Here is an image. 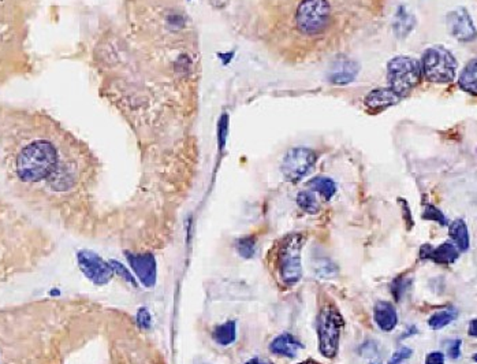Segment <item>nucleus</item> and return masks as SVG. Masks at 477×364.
I'll return each mask as SVG.
<instances>
[{
	"mask_svg": "<svg viewBox=\"0 0 477 364\" xmlns=\"http://www.w3.org/2000/svg\"><path fill=\"white\" fill-rule=\"evenodd\" d=\"M331 21V6L327 0H302L295 11L297 29L308 36L323 33Z\"/></svg>",
	"mask_w": 477,
	"mask_h": 364,
	"instance_id": "obj_1",
	"label": "nucleus"
},
{
	"mask_svg": "<svg viewBox=\"0 0 477 364\" xmlns=\"http://www.w3.org/2000/svg\"><path fill=\"white\" fill-rule=\"evenodd\" d=\"M420 66L424 77L435 84L452 83L456 77L457 61L452 52L443 47L428 48Z\"/></svg>",
	"mask_w": 477,
	"mask_h": 364,
	"instance_id": "obj_2",
	"label": "nucleus"
},
{
	"mask_svg": "<svg viewBox=\"0 0 477 364\" xmlns=\"http://www.w3.org/2000/svg\"><path fill=\"white\" fill-rule=\"evenodd\" d=\"M387 73L390 89L402 99L420 83L421 66L415 58L396 57L389 62Z\"/></svg>",
	"mask_w": 477,
	"mask_h": 364,
	"instance_id": "obj_3",
	"label": "nucleus"
},
{
	"mask_svg": "<svg viewBox=\"0 0 477 364\" xmlns=\"http://www.w3.org/2000/svg\"><path fill=\"white\" fill-rule=\"evenodd\" d=\"M342 317L339 312L331 308L326 307L320 311L319 319H317V334H319V346L323 356L331 359L339 346V339L342 331Z\"/></svg>",
	"mask_w": 477,
	"mask_h": 364,
	"instance_id": "obj_4",
	"label": "nucleus"
},
{
	"mask_svg": "<svg viewBox=\"0 0 477 364\" xmlns=\"http://www.w3.org/2000/svg\"><path fill=\"white\" fill-rule=\"evenodd\" d=\"M301 249H302V238L298 235L289 237L281 249L279 270L281 277L288 285L298 282L302 277Z\"/></svg>",
	"mask_w": 477,
	"mask_h": 364,
	"instance_id": "obj_5",
	"label": "nucleus"
},
{
	"mask_svg": "<svg viewBox=\"0 0 477 364\" xmlns=\"http://www.w3.org/2000/svg\"><path fill=\"white\" fill-rule=\"evenodd\" d=\"M316 162V153L308 148H293L289 151L282 162V172L290 182L301 181Z\"/></svg>",
	"mask_w": 477,
	"mask_h": 364,
	"instance_id": "obj_6",
	"label": "nucleus"
},
{
	"mask_svg": "<svg viewBox=\"0 0 477 364\" xmlns=\"http://www.w3.org/2000/svg\"><path fill=\"white\" fill-rule=\"evenodd\" d=\"M78 264L83 274L98 285L107 283L114 274L112 267L105 263L102 257L90 251H81L78 254Z\"/></svg>",
	"mask_w": 477,
	"mask_h": 364,
	"instance_id": "obj_7",
	"label": "nucleus"
},
{
	"mask_svg": "<svg viewBox=\"0 0 477 364\" xmlns=\"http://www.w3.org/2000/svg\"><path fill=\"white\" fill-rule=\"evenodd\" d=\"M447 29L459 42H472L476 36V29L472 17L465 8H456L447 14Z\"/></svg>",
	"mask_w": 477,
	"mask_h": 364,
	"instance_id": "obj_8",
	"label": "nucleus"
},
{
	"mask_svg": "<svg viewBox=\"0 0 477 364\" xmlns=\"http://www.w3.org/2000/svg\"><path fill=\"white\" fill-rule=\"evenodd\" d=\"M127 260L131 264L136 274L140 277V281L151 288L155 285L156 281V262L155 257L149 254L146 255H127Z\"/></svg>",
	"mask_w": 477,
	"mask_h": 364,
	"instance_id": "obj_9",
	"label": "nucleus"
},
{
	"mask_svg": "<svg viewBox=\"0 0 477 364\" xmlns=\"http://www.w3.org/2000/svg\"><path fill=\"white\" fill-rule=\"evenodd\" d=\"M458 249L453 242H443L440 247L432 248L431 245H424L421 248V257L431 259L440 264H450L456 262L458 257Z\"/></svg>",
	"mask_w": 477,
	"mask_h": 364,
	"instance_id": "obj_10",
	"label": "nucleus"
},
{
	"mask_svg": "<svg viewBox=\"0 0 477 364\" xmlns=\"http://www.w3.org/2000/svg\"><path fill=\"white\" fill-rule=\"evenodd\" d=\"M358 73V66L349 59H341L332 66L330 81L335 86L351 84Z\"/></svg>",
	"mask_w": 477,
	"mask_h": 364,
	"instance_id": "obj_11",
	"label": "nucleus"
},
{
	"mask_svg": "<svg viewBox=\"0 0 477 364\" xmlns=\"http://www.w3.org/2000/svg\"><path fill=\"white\" fill-rule=\"evenodd\" d=\"M399 100L401 98L390 88H382V89H375L372 92H370L364 103L371 110H384V108L394 106Z\"/></svg>",
	"mask_w": 477,
	"mask_h": 364,
	"instance_id": "obj_12",
	"label": "nucleus"
},
{
	"mask_svg": "<svg viewBox=\"0 0 477 364\" xmlns=\"http://www.w3.org/2000/svg\"><path fill=\"white\" fill-rule=\"evenodd\" d=\"M302 348H304L302 344L289 333L278 336L270 345L272 353L286 356V358H294L298 353V351Z\"/></svg>",
	"mask_w": 477,
	"mask_h": 364,
	"instance_id": "obj_13",
	"label": "nucleus"
},
{
	"mask_svg": "<svg viewBox=\"0 0 477 364\" xmlns=\"http://www.w3.org/2000/svg\"><path fill=\"white\" fill-rule=\"evenodd\" d=\"M375 321L383 331H391L398 323V315L393 304L387 301L377 303L375 308Z\"/></svg>",
	"mask_w": 477,
	"mask_h": 364,
	"instance_id": "obj_14",
	"label": "nucleus"
},
{
	"mask_svg": "<svg viewBox=\"0 0 477 364\" xmlns=\"http://www.w3.org/2000/svg\"><path fill=\"white\" fill-rule=\"evenodd\" d=\"M450 237L454 241L458 251H466L469 248V233L464 221L457 219L450 225Z\"/></svg>",
	"mask_w": 477,
	"mask_h": 364,
	"instance_id": "obj_15",
	"label": "nucleus"
},
{
	"mask_svg": "<svg viewBox=\"0 0 477 364\" xmlns=\"http://www.w3.org/2000/svg\"><path fill=\"white\" fill-rule=\"evenodd\" d=\"M477 66L476 59L471 61L466 67L462 70L459 76V86L466 90L468 93L476 96Z\"/></svg>",
	"mask_w": 477,
	"mask_h": 364,
	"instance_id": "obj_16",
	"label": "nucleus"
},
{
	"mask_svg": "<svg viewBox=\"0 0 477 364\" xmlns=\"http://www.w3.org/2000/svg\"><path fill=\"white\" fill-rule=\"evenodd\" d=\"M212 337L219 345H230L234 343L235 341V322L228 321L218 326Z\"/></svg>",
	"mask_w": 477,
	"mask_h": 364,
	"instance_id": "obj_17",
	"label": "nucleus"
},
{
	"mask_svg": "<svg viewBox=\"0 0 477 364\" xmlns=\"http://www.w3.org/2000/svg\"><path fill=\"white\" fill-rule=\"evenodd\" d=\"M310 187L311 189H313L314 192H319L326 200H330L332 196L336 192V187H335V182L327 178V177H316L313 178L311 182H310Z\"/></svg>",
	"mask_w": 477,
	"mask_h": 364,
	"instance_id": "obj_18",
	"label": "nucleus"
},
{
	"mask_svg": "<svg viewBox=\"0 0 477 364\" xmlns=\"http://www.w3.org/2000/svg\"><path fill=\"white\" fill-rule=\"evenodd\" d=\"M457 318V311L453 310V308H449V310H443V311H439L434 314L431 318H430V326L434 329V330H439L447 324H450L452 322L454 321Z\"/></svg>",
	"mask_w": 477,
	"mask_h": 364,
	"instance_id": "obj_19",
	"label": "nucleus"
},
{
	"mask_svg": "<svg viewBox=\"0 0 477 364\" xmlns=\"http://www.w3.org/2000/svg\"><path fill=\"white\" fill-rule=\"evenodd\" d=\"M297 203L298 206L310 214H316L319 211V204L316 197L311 192H300L297 196Z\"/></svg>",
	"mask_w": 477,
	"mask_h": 364,
	"instance_id": "obj_20",
	"label": "nucleus"
},
{
	"mask_svg": "<svg viewBox=\"0 0 477 364\" xmlns=\"http://www.w3.org/2000/svg\"><path fill=\"white\" fill-rule=\"evenodd\" d=\"M237 249H238V252H240L241 257H253L254 255V249H256L254 240L252 237H245V238L240 240L238 244H237Z\"/></svg>",
	"mask_w": 477,
	"mask_h": 364,
	"instance_id": "obj_21",
	"label": "nucleus"
},
{
	"mask_svg": "<svg viewBox=\"0 0 477 364\" xmlns=\"http://www.w3.org/2000/svg\"><path fill=\"white\" fill-rule=\"evenodd\" d=\"M425 219H430V221H435V222H440L442 225H446V218L444 215L442 214L437 209H435L434 206H427L425 209V213L423 215Z\"/></svg>",
	"mask_w": 477,
	"mask_h": 364,
	"instance_id": "obj_22",
	"label": "nucleus"
},
{
	"mask_svg": "<svg viewBox=\"0 0 477 364\" xmlns=\"http://www.w3.org/2000/svg\"><path fill=\"white\" fill-rule=\"evenodd\" d=\"M411 356H412V349L404 346V348H401V349H398V351L395 352L394 355H393V358H391V360L389 362V364H402L404 360L409 359Z\"/></svg>",
	"mask_w": 477,
	"mask_h": 364,
	"instance_id": "obj_23",
	"label": "nucleus"
},
{
	"mask_svg": "<svg viewBox=\"0 0 477 364\" xmlns=\"http://www.w3.org/2000/svg\"><path fill=\"white\" fill-rule=\"evenodd\" d=\"M110 264H111L112 270H115V271L118 273V276H119V277H122V278L126 279V281H127V282H130L131 285H136L134 278L131 277V274L129 273V270L126 269L125 266H122L121 263H118V262H114V260H112Z\"/></svg>",
	"mask_w": 477,
	"mask_h": 364,
	"instance_id": "obj_24",
	"label": "nucleus"
},
{
	"mask_svg": "<svg viewBox=\"0 0 477 364\" xmlns=\"http://www.w3.org/2000/svg\"><path fill=\"white\" fill-rule=\"evenodd\" d=\"M446 349H447V353H449V356H450L452 359L459 358V353H461V341H459V340L447 341Z\"/></svg>",
	"mask_w": 477,
	"mask_h": 364,
	"instance_id": "obj_25",
	"label": "nucleus"
},
{
	"mask_svg": "<svg viewBox=\"0 0 477 364\" xmlns=\"http://www.w3.org/2000/svg\"><path fill=\"white\" fill-rule=\"evenodd\" d=\"M425 363L427 364H444V355L442 352H431L428 353V356L425 358Z\"/></svg>",
	"mask_w": 477,
	"mask_h": 364,
	"instance_id": "obj_26",
	"label": "nucleus"
},
{
	"mask_svg": "<svg viewBox=\"0 0 477 364\" xmlns=\"http://www.w3.org/2000/svg\"><path fill=\"white\" fill-rule=\"evenodd\" d=\"M139 324L141 327H146V329L151 326V315H149V312L146 311V308H141L139 311Z\"/></svg>",
	"mask_w": 477,
	"mask_h": 364,
	"instance_id": "obj_27",
	"label": "nucleus"
},
{
	"mask_svg": "<svg viewBox=\"0 0 477 364\" xmlns=\"http://www.w3.org/2000/svg\"><path fill=\"white\" fill-rule=\"evenodd\" d=\"M469 334L476 337V319L471 322V326H469Z\"/></svg>",
	"mask_w": 477,
	"mask_h": 364,
	"instance_id": "obj_28",
	"label": "nucleus"
},
{
	"mask_svg": "<svg viewBox=\"0 0 477 364\" xmlns=\"http://www.w3.org/2000/svg\"><path fill=\"white\" fill-rule=\"evenodd\" d=\"M247 364H267L264 363V362H261V360H259V359H252V360H249L248 363Z\"/></svg>",
	"mask_w": 477,
	"mask_h": 364,
	"instance_id": "obj_29",
	"label": "nucleus"
},
{
	"mask_svg": "<svg viewBox=\"0 0 477 364\" xmlns=\"http://www.w3.org/2000/svg\"><path fill=\"white\" fill-rule=\"evenodd\" d=\"M300 364H317L316 362H313V360H310V362H302V363Z\"/></svg>",
	"mask_w": 477,
	"mask_h": 364,
	"instance_id": "obj_30",
	"label": "nucleus"
},
{
	"mask_svg": "<svg viewBox=\"0 0 477 364\" xmlns=\"http://www.w3.org/2000/svg\"><path fill=\"white\" fill-rule=\"evenodd\" d=\"M372 364H374V363H372ZM375 364H377V363H375Z\"/></svg>",
	"mask_w": 477,
	"mask_h": 364,
	"instance_id": "obj_31",
	"label": "nucleus"
}]
</instances>
